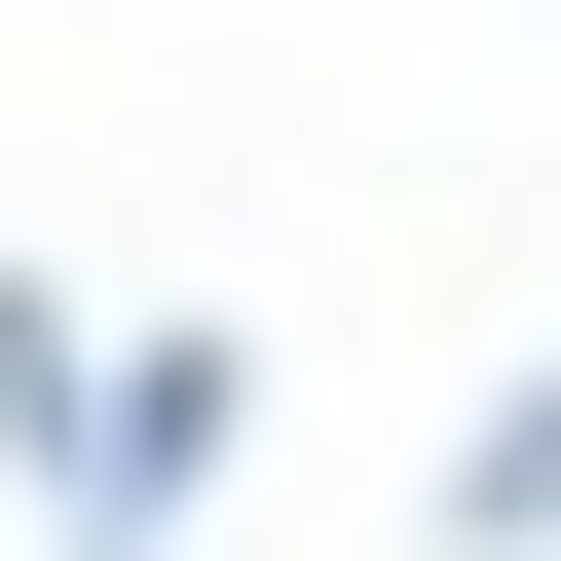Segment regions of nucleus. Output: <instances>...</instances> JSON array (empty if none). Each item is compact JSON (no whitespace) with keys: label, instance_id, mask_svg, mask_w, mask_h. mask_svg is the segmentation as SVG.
<instances>
[{"label":"nucleus","instance_id":"nucleus-1","mask_svg":"<svg viewBox=\"0 0 561 561\" xmlns=\"http://www.w3.org/2000/svg\"><path fill=\"white\" fill-rule=\"evenodd\" d=\"M449 561H561V337H524V375L449 412Z\"/></svg>","mask_w":561,"mask_h":561},{"label":"nucleus","instance_id":"nucleus-2","mask_svg":"<svg viewBox=\"0 0 561 561\" xmlns=\"http://www.w3.org/2000/svg\"><path fill=\"white\" fill-rule=\"evenodd\" d=\"M76 375H113V337H76V262H0V449H76Z\"/></svg>","mask_w":561,"mask_h":561}]
</instances>
